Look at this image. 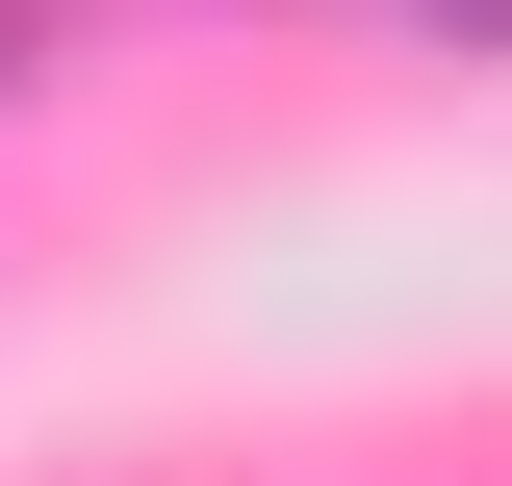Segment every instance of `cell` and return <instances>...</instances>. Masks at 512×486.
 Returning a JSON list of instances; mask_svg holds the SVG:
<instances>
[{"mask_svg": "<svg viewBox=\"0 0 512 486\" xmlns=\"http://www.w3.org/2000/svg\"><path fill=\"white\" fill-rule=\"evenodd\" d=\"M410 26H461V52H512V0H410Z\"/></svg>", "mask_w": 512, "mask_h": 486, "instance_id": "cell-1", "label": "cell"}]
</instances>
